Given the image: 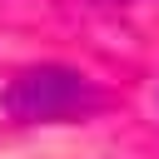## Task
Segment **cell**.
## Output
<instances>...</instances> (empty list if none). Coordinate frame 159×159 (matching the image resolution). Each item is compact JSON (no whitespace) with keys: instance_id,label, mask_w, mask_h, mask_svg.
<instances>
[{"instance_id":"6da1fadb","label":"cell","mask_w":159,"mask_h":159,"mask_svg":"<svg viewBox=\"0 0 159 159\" xmlns=\"http://www.w3.org/2000/svg\"><path fill=\"white\" fill-rule=\"evenodd\" d=\"M5 109L20 124H65L104 109V89L70 65H30L5 84Z\"/></svg>"}]
</instances>
